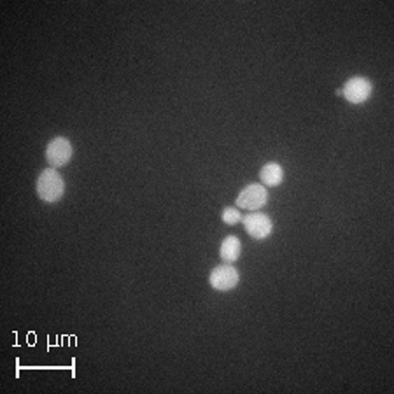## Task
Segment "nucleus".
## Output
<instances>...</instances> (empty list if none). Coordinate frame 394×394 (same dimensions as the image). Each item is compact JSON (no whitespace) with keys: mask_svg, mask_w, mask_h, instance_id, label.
Returning <instances> with one entry per match:
<instances>
[{"mask_svg":"<svg viewBox=\"0 0 394 394\" xmlns=\"http://www.w3.org/2000/svg\"><path fill=\"white\" fill-rule=\"evenodd\" d=\"M239 281H240L239 271H237V269H233L232 265L216 266L209 277L210 286H212L216 291H221V293L235 288V286L239 284Z\"/></svg>","mask_w":394,"mask_h":394,"instance_id":"39448f33","label":"nucleus"},{"mask_svg":"<svg viewBox=\"0 0 394 394\" xmlns=\"http://www.w3.org/2000/svg\"><path fill=\"white\" fill-rule=\"evenodd\" d=\"M240 251H242V244H240V240L237 239V237L229 235L223 240V244H221L219 254L227 263H235L237 259L240 258Z\"/></svg>","mask_w":394,"mask_h":394,"instance_id":"6e6552de","label":"nucleus"},{"mask_svg":"<svg viewBox=\"0 0 394 394\" xmlns=\"http://www.w3.org/2000/svg\"><path fill=\"white\" fill-rule=\"evenodd\" d=\"M244 228L249 233L254 240H263L270 235L271 229H274V224H271V219L265 214L252 212L249 216H246L242 219Z\"/></svg>","mask_w":394,"mask_h":394,"instance_id":"423d86ee","label":"nucleus"},{"mask_svg":"<svg viewBox=\"0 0 394 394\" xmlns=\"http://www.w3.org/2000/svg\"><path fill=\"white\" fill-rule=\"evenodd\" d=\"M372 81L366 78H353L343 84V97L351 104H363L370 98L372 95Z\"/></svg>","mask_w":394,"mask_h":394,"instance_id":"20e7f679","label":"nucleus"},{"mask_svg":"<svg viewBox=\"0 0 394 394\" xmlns=\"http://www.w3.org/2000/svg\"><path fill=\"white\" fill-rule=\"evenodd\" d=\"M269 202V191L261 185H249L240 191L237 198V205L246 210H259Z\"/></svg>","mask_w":394,"mask_h":394,"instance_id":"7ed1b4c3","label":"nucleus"},{"mask_svg":"<svg viewBox=\"0 0 394 394\" xmlns=\"http://www.w3.org/2000/svg\"><path fill=\"white\" fill-rule=\"evenodd\" d=\"M74 155V147H72L71 140L65 137H56L46 147V160L53 168H62L67 165Z\"/></svg>","mask_w":394,"mask_h":394,"instance_id":"f03ea898","label":"nucleus"},{"mask_svg":"<svg viewBox=\"0 0 394 394\" xmlns=\"http://www.w3.org/2000/svg\"><path fill=\"white\" fill-rule=\"evenodd\" d=\"M223 221L227 224H237L242 221V214H240V210H237L235 207H227L223 210Z\"/></svg>","mask_w":394,"mask_h":394,"instance_id":"1a4fd4ad","label":"nucleus"},{"mask_svg":"<svg viewBox=\"0 0 394 394\" xmlns=\"http://www.w3.org/2000/svg\"><path fill=\"white\" fill-rule=\"evenodd\" d=\"M65 193V182L63 177L58 174L55 168H46L41 172L39 179H37V195L41 200L48 202V204H55V202L62 200Z\"/></svg>","mask_w":394,"mask_h":394,"instance_id":"f257e3e1","label":"nucleus"},{"mask_svg":"<svg viewBox=\"0 0 394 394\" xmlns=\"http://www.w3.org/2000/svg\"><path fill=\"white\" fill-rule=\"evenodd\" d=\"M259 179H261L263 185L269 187L279 186L284 181V170H282V167L279 163H266L261 168V172H259Z\"/></svg>","mask_w":394,"mask_h":394,"instance_id":"0eeeda50","label":"nucleus"}]
</instances>
